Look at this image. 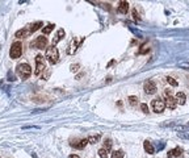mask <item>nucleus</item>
<instances>
[{
	"mask_svg": "<svg viewBox=\"0 0 189 158\" xmlns=\"http://www.w3.org/2000/svg\"><path fill=\"white\" fill-rule=\"evenodd\" d=\"M16 72H17V75H19L20 78L26 79V78L30 77L32 67L28 63H19L17 66H16Z\"/></svg>",
	"mask_w": 189,
	"mask_h": 158,
	"instance_id": "1",
	"label": "nucleus"
},
{
	"mask_svg": "<svg viewBox=\"0 0 189 158\" xmlns=\"http://www.w3.org/2000/svg\"><path fill=\"white\" fill-rule=\"evenodd\" d=\"M45 58L47 59L49 62H50L51 65H55L58 62V58H59V53H58V49L55 48V46H51V48H49L47 50H46V55Z\"/></svg>",
	"mask_w": 189,
	"mask_h": 158,
	"instance_id": "2",
	"label": "nucleus"
},
{
	"mask_svg": "<svg viewBox=\"0 0 189 158\" xmlns=\"http://www.w3.org/2000/svg\"><path fill=\"white\" fill-rule=\"evenodd\" d=\"M22 54V44L20 41H15L11 46V51H9V55H11L12 59H17L20 55Z\"/></svg>",
	"mask_w": 189,
	"mask_h": 158,
	"instance_id": "3",
	"label": "nucleus"
},
{
	"mask_svg": "<svg viewBox=\"0 0 189 158\" xmlns=\"http://www.w3.org/2000/svg\"><path fill=\"white\" fill-rule=\"evenodd\" d=\"M46 69V63H45V57H42L41 54L36 55V70L34 74L36 75H41V72Z\"/></svg>",
	"mask_w": 189,
	"mask_h": 158,
	"instance_id": "4",
	"label": "nucleus"
},
{
	"mask_svg": "<svg viewBox=\"0 0 189 158\" xmlns=\"http://www.w3.org/2000/svg\"><path fill=\"white\" fill-rule=\"evenodd\" d=\"M152 110H154V112H156V113H162L164 110H165V104H164V100H162L160 98H156L152 100Z\"/></svg>",
	"mask_w": 189,
	"mask_h": 158,
	"instance_id": "5",
	"label": "nucleus"
},
{
	"mask_svg": "<svg viewBox=\"0 0 189 158\" xmlns=\"http://www.w3.org/2000/svg\"><path fill=\"white\" fill-rule=\"evenodd\" d=\"M30 46L34 49H45L47 46V38L44 37V36H39V37H37L32 42Z\"/></svg>",
	"mask_w": 189,
	"mask_h": 158,
	"instance_id": "6",
	"label": "nucleus"
},
{
	"mask_svg": "<svg viewBox=\"0 0 189 158\" xmlns=\"http://www.w3.org/2000/svg\"><path fill=\"white\" fill-rule=\"evenodd\" d=\"M145 92L146 94H148V95H152V94H155V91H156V84H155V82L154 80H147L145 83Z\"/></svg>",
	"mask_w": 189,
	"mask_h": 158,
	"instance_id": "7",
	"label": "nucleus"
},
{
	"mask_svg": "<svg viewBox=\"0 0 189 158\" xmlns=\"http://www.w3.org/2000/svg\"><path fill=\"white\" fill-rule=\"evenodd\" d=\"M87 144H88L87 138H80V140H74L70 145L72 148H75V149H84L87 146Z\"/></svg>",
	"mask_w": 189,
	"mask_h": 158,
	"instance_id": "8",
	"label": "nucleus"
},
{
	"mask_svg": "<svg viewBox=\"0 0 189 158\" xmlns=\"http://www.w3.org/2000/svg\"><path fill=\"white\" fill-rule=\"evenodd\" d=\"M165 107H168L170 110H175L176 108V100H175V98H172V95H170V96H165V101H164Z\"/></svg>",
	"mask_w": 189,
	"mask_h": 158,
	"instance_id": "9",
	"label": "nucleus"
},
{
	"mask_svg": "<svg viewBox=\"0 0 189 158\" xmlns=\"http://www.w3.org/2000/svg\"><path fill=\"white\" fill-rule=\"evenodd\" d=\"M175 100H176V103H179L180 105H184L185 103H187V96H185L184 92L179 91L176 94V96H175Z\"/></svg>",
	"mask_w": 189,
	"mask_h": 158,
	"instance_id": "10",
	"label": "nucleus"
},
{
	"mask_svg": "<svg viewBox=\"0 0 189 158\" xmlns=\"http://www.w3.org/2000/svg\"><path fill=\"white\" fill-rule=\"evenodd\" d=\"M129 11V3L127 1H120V5L117 8V12L121 13V15H126Z\"/></svg>",
	"mask_w": 189,
	"mask_h": 158,
	"instance_id": "11",
	"label": "nucleus"
},
{
	"mask_svg": "<svg viewBox=\"0 0 189 158\" xmlns=\"http://www.w3.org/2000/svg\"><path fill=\"white\" fill-rule=\"evenodd\" d=\"M83 41H84V38H82L80 41H78V40H72L71 46H70V49H68V54H74V53L76 51V49H78L79 44H82Z\"/></svg>",
	"mask_w": 189,
	"mask_h": 158,
	"instance_id": "12",
	"label": "nucleus"
},
{
	"mask_svg": "<svg viewBox=\"0 0 189 158\" xmlns=\"http://www.w3.org/2000/svg\"><path fill=\"white\" fill-rule=\"evenodd\" d=\"M181 153H183V149L181 148H175V149H172L170 150L167 153V157L168 158H172V157H180L181 156Z\"/></svg>",
	"mask_w": 189,
	"mask_h": 158,
	"instance_id": "13",
	"label": "nucleus"
},
{
	"mask_svg": "<svg viewBox=\"0 0 189 158\" xmlns=\"http://www.w3.org/2000/svg\"><path fill=\"white\" fill-rule=\"evenodd\" d=\"M64 34H66V32L63 31V29H59V31H58V33H57V34H55L54 40H53V45H51V46H55V45H57L58 42L61 41V40H62L63 37H64Z\"/></svg>",
	"mask_w": 189,
	"mask_h": 158,
	"instance_id": "14",
	"label": "nucleus"
},
{
	"mask_svg": "<svg viewBox=\"0 0 189 158\" xmlns=\"http://www.w3.org/2000/svg\"><path fill=\"white\" fill-rule=\"evenodd\" d=\"M44 25L42 24V21H37V22H34V24H32V25H29L28 26V32H29V34H32V33H34L36 31H38L41 26Z\"/></svg>",
	"mask_w": 189,
	"mask_h": 158,
	"instance_id": "15",
	"label": "nucleus"
},
{
	"mask_svg": "<svg viewBox=\"0 0 189 158\" xmlns=\"http://www.w3.org/2000/svg\"><path fill=\"white\" fill-rule=\"evenodd\" d=\"M143 148H145V150L147 151L148 154H154L155 153V148L152 146V144L150 142V141H145V142H143Z\"/></svg>",
	"mask_w": 189,
	"mask_h": 158,
	"instance_id": "16",
	"label": "nucleus"
},
{
	"mask_svg": "<svg viewBox=\"0 0 189 158\" xmlns=\"http://www.w3.org/2000/svg\"><path fill=\"white\" fill-rule=\"evenodd\" d=\"M28 36H30L28 32V28H24V29H21V31L16 32V37L17 38H24V37H28Z\"/></svg>",
	"mask_w": 189,
	"mask_h": 158,
	"instance_id": "17",
	"label": "nucleus"
},
{
	"mask_svg": "<svg viewBox=\"0 0 189 158\" xmlns=\"http://www.w3.org/2000/svg\"><path fill=\"white\" fill-rule=\"evenodd\" d=\"M100 138H101L100 134H96V136H89V137L87 138V141H88L89 144H97Z\"/></svg>",
	"mask_w": 189,
	"mask_h": 158,
	"instance_id": "18",
	"label": "nucleus"
},
{
	"mask_svg": "<svg viewBox=\"0 0 189 158\" xmlns=\"http://www.w3.org/2000/svg\"><path fill=\"white\" fill-rule=\"evenodd\" d=\"M54 24H47L45 26V28H42V33H44V34H49V33H51V31L53 29H54Z\"/></svg>",
	"mask_w": 189,
	"mask_h": 158,
	"instance_id": "19",
	"label": "nucleus"
},
{
	"mask_svg": "<svg viewBox=\"0 0 189 158\" xmlns=\"http://www.w3.org/2000/svg\"><path fill=\"white\" fill-rule=\"evenodd\" d=\"M124 157H125L124 150H116L112 153V158H124Z\"/></svg>",
	"mask_w": 189,
	"mask_h": 158,
	"instance_id": "20",
	"label": "nucleus"
},
{
	"mask_svg": "<svg viewBox=\"0 0 189 158\" xmlns=\"http://www.w3.org/2000/svg\"><path fill=\"white\" fill-rule=\"evenodd\" d=\"M129 104H130L131 107H135V105L138 104V98L137 96H129Z\"/></svg>",
	"mask_w": 189,
	"mask_h": 158,
	"instance_id": "21",
	"label": "nucleus"
},
{
	"mask_svg": "<svg viewBox=\"0 0 189 158\" xmlns=\"http://www.w3.org/2000/svg\"><path fill=\"white\" fill-rule=\"evenodd\" d=\"M167 82L172 86V87H176V86L179 84V83H177V80H175V79L172 78V77H167Z\"/></svg>",
	"mask_w": 189,
	"mask_h": 158,
	"instance_id": "22",
	"label": "nucleus"
},
{
	"mask_svg": "<svg viewBox=\"0 0 189 158\" xmlns=\"http://www.w3.org/2000/svg\"><path fill=\"white\" fill-rule=\"evenodd\" d=\"M104 149L105 150H109V149H110V148H112V140H110V138H107V140H105V142H104Z\"/></svg>",
	"mask_w": 189,
	"mask_h": 158,
	"instance_id": "23",
	"label": "nucleus"
},
{
	"mask_svg": "<svg viewBox=\"0 0 189 158\" xmlns=\"http://www.w3.org/2000/svg\"><path fill=\"white\" fill-rule=\"evenodd\" d=\"M99 156L101 158H108V150H105L104 148H102V149L99 150Z\"/></svg>",
	"mask_w": 189,
	"mask_h": 158,
	"instance_id": "24",
	"label": "nucleus"
},
{
	"mask_svg": "<svg viewBox=\"0 0 189 158\" xmlns=\"http://www.w3.org/2000/svg\"><path fill=\"white\" fill-rule=\"evenodd\" d=\"M146 51H148L147 45H142L141 49H139V51H138V54H143V53H146Z\"/></svg>",
	"mask_w": 189,
	"mask_h": 158,
	"instance_id": "25",
	"label": "nucleus"
},
{
	"mask_svg": "<svg viewBox=\"0 0 189 158\" xmlns=\"http://www.w3.org/2000/svg\"><path fill=\"white\" fill-rule=\"evenodd\" d=\"M141 110L143 111L145 113H147V112H148V105H147V104H145V103H143V104H141Z\"/></svg>",
	"mask_w": 189,
	"mask_h": 158,
	"instance_id": "26",
	"label": "nucleus"
},
{
	"mask_svg": "<svg viewBox=\"0 0 189 158\" xmlns=\"http://www.w3.org/2000/svg\"><path fill=\"white\" fill-rule=\"evenodd\" d=\"M78 70H79V65H78V63L71 65V71H72V72H76Z\"/></svg>",
	"mask_w": 189,
	"mask_h": 158,
	"instance_id": "27",
	"label": "nucleus"
},
{
	"mask_svg": "<svg viewBox=\"0 0 189 158\" xmlns=\"http://www.w3.org/2000/svg\"><path fill=\"white\" fill-rule=\"evenodd\" d=\"M133 16H134V20H139V17H138V13H137V11H133Z\"/></svg>",
	"mask_w": 189,
	"mask_h": 158,
	"instance_id": "28",
	"label": "nucleus"
},
{
	"mask_svg": "<svg viewBox=\"0 0 189 158\" xmlns=\"http://www.w3.org/2000/svg\"><path fill=\"white\" fill-rule=\"evenodd\" d=\"M164 95H165V96H170V95H171V90H170V88H167V90L164 91Z\"/></svg>",
	"mask_w": 189,
	"mask_h": 158,
	"instance_id": "29",
	"label": "nucleus"
},
{
	"mask_svg": "<svg viewBox=\"0 0 189 158\" xmlns=\"http://www.w3.org/2000/svg\"><path fill=\"white\" fill-rule=\"evenodd\" d=\"M68 158H80L79 156H76V154H71V156H70Z\"/></svg>",
	"mask_w": 189,
	"mask_h": 158,
	"instance_id": "30",
	"label": "nucleus"
},
{
	"mask_svg": "<svg viewBox=\"0 0 189 158\" xmlns=\"http://www.w3.org/2000/svg\"><path fill=\"white\" fill-rule=\"evenodd\" d=\"M114 62H116V61H110V62H109V63H108V67H110V66H112V65H113V63H114Z\"/></svg>",
	"mask_w": 189,
	"mask_h": 158,
	"instance_id": "31",
	"label": "nucleus"
}]
</instances>
